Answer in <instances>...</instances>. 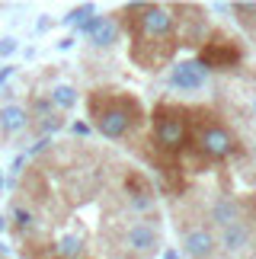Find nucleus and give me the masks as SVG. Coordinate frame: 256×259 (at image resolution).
Segmentation results:
<instances>
[{"instance_id":"f257e3e1","label":"nucleus","mask_w":256,"mask_h":259,"mask_svg":"<svg viewBox=\"0 0 256 259\" xmlns=\"http://www.w3.org/2000/svg\"><path fill=\"white\" fill-rule=\"evenodd\" d=\"M237 154H240L237 132H234L211 106H192L189 109V147L183 151L180 163L189 160L192 173H199L205 166L224 163Z\"/></svg>"},{"instance_id":"f03ea898","label":"nucleus","mask_w":256,"mask_h":259,"mask_svg":"<svg viewBox=\"0 0 256 259\" xmlns=\"http://www.w3.org/2000/svg\"><path fill=\"white\" fill-rule=\"evenodd\" d=\"M87 112H90L93 128L109 141L132 138L144 125V109L138 96L125 90H93L87 96Z\"/></svg>"},{"instance_id":"7ed1b4c3","label":"nucleus","mask_w":256,"mask_h":259,"mask_svg":"<svg viewBox=\"0 0 256 259\" xmlns=\"http://www.w3.org/2000/svg\"><path fill=\"white\" fill-rule=\"evenodd\" d=\"M154 154L170 157V160H180L183 151L189 147V106L180 103H163L154 106L151 112V138H147Z\"/></svg>"},{"instance_id":"20e7f679","label":"nucleus","mask_w":256,"mask_h":259,"mask_svg":"<svg viewBox=\"0 0 256 259\" xmlns=\"http://www.w3.org/2000/svg\"><path fill=\"white\" fill-rule=\"evenodd\" d=\"M132 42H176L173 10L163 4H144L141 19L132 29Z\"/></svg>"},{"instance_id":"39448f33","label":"nucleus","mask_w":256,"mask_h":259,"mask_svg":"<svg viewBox=\"0 0 256 259\" xmlns=\"http://www.w3.org/2000/svg\"><path fill=\"white\" fill-rule=\"evenodd\" d=\"M122 246H125V253L135 256V259H151L160 250V221H157V211L128 224L125 234H122Z\"/></svg>"},{"instance_id":"423d86ee","label":"nucleus","mask_w":256,"mask_h":259,"mask_svg":"<svg viewBox=\"0 0 256 259\" xmlns=\"http://www.w3.org/2000/svg\"><path fill=\"white\" fill-rule=\"evenodd\" d=\"M205 71H228V67L243 61V45L237 38H228L224 32H215L211 38H205L199 58H195Z\"/></svg>"},{"instance_id":"0eeeda50","label":"nucleus","mask_w":256,"mask_h":259,"mask_svg":"<svg viewBox=\"0 0 256 259\" xmlns=\"http://www.w3.org/2000/svg\"><path fill=\"white\" fill-rule=\"evenodd\" d=\"M176 231H180V240H183V253L189 259H215L218 256V234L205 221L186 224L176 218Z\"/></svg>"},{"instance_id":"6e6552de","label":"nucleus","mask_w":256,"mask_h":259,"mask_svg":"<svg viewBox=\"0 0 256 259\" xmlns=\"http://www.w3.org/2000/svg\"><path fill=\"white\" fill-rule=\"evenodd\" d=\"M170 10H173V23H176V45H186V48L202 45L205 32H208V19L202 16L205 10L195 4H180Z\"/></svg>"},{"instance_id":"1a4fd4ad","label":"nucleus","mask_w":256,"mask_h":259,"mask_svg":"<svg viewBox=\"0 0 256 259\" xmlns=\"http://www.w3.org/2000/svg\"><path fill=\"white\" fill-rule=\"evenodd\" d=\"M125 205L132 208L135 214H154V205H157V195H154V186L141 170H132L128 166L125 173Z\"/></svg>"},{"instance_id":"9d476101","label":"nucleus","mask_w":256,"mask_h":259,"mask_svg":"<svg viewBox=\"0 0 256 259\" xmlns=\"http://www.w3.org/2000/svg\"><path fill=\"white\" fill-rule=\"evenodd\" d=\"M208 221H211V227H218V231L234 224V221H247V218H243V198L231 195V192L215 195L211 205H208Z\"/></svg>"},{"instance_id":"9b49d317","label":"nucleus","mask_w":256,"mask_h":259,"mask_svg":"<svg viewBox=\"0 0 256 259\" xmlns=\"http://www.w3.org/2000/svg\"><path fill=\"white\" fill-rule=\"evenodd\" d=\"M77 32L87 35L96 48H109L119 42V23H115V16H90L83 26H77Z\"/></svg>"},{"instance_id":"f8f14e48","label":"nucleus","mask_w":256,"mask_h":259,"mask_svg":"<svg viewBox=\"0 0 256 259\" xmlns=\"http://www.w3.org/2000/svg\"><path fill=\"white\" fill-rule=\"evenodd\" d=\"M205 67L195 61V58H189V61H180L173 64L170 71V87L173 90H183V93H192V90H202L205 87Z\"/></svg>"},{"instance_id":"ddd939ff","label":"nucleus","mask_w":256,"mask_h":259,"mask_svg":"<svg viewBox=\"0 0 256 259\" xmlns=\"http://www.w3.org/2000/svg\"><path fill=\"white\" fill-rule=\"evenodd\" d=\"M250 237H253V227L247 221H234L218 231V246L224 253H240L243 246H250Z\"/></svg>"},{"instance_id":"4468645a","label":"nucleus","mask_w":256,"mask_h":259,"mask_svg":"<svg viewBox=\"0 0 256 259\" xmlns=\"http://www.w3.org/2000/svg\"><path fill=\"white\" fill-rule=\"evenodd\" d=\"M29 122H32V115L19 103H7L0 109V135H19V132L29 128Z\"/></svg>"},{"instance_id":"2eb2a0df","label":"nucleus","mask_w":256,"mask_h":259,"mask_svg":"<svg viewBox=\"0 0 256 259\" xmlns=\"http://www.w3.org/2000/svg\"><path fill=\"white\" fill-rule=\"evenodd\" d=\"M48 99H52L55 109H74V106H77V90H74L71 83H58Z\"/></svg>"},{"instance_id":"dca6fc26","label":"nucleus","mask_w":256,"mask_h":259,"mask_svg":"<svg viewBox=\"0 0 256 259\" xmlns=\"http://www.w3.org/2000/svg\"><path fill=\"white\" fill-rule=\"evenodd\" d=\"M90 16H96V10H93V4H80V7H74L71 13L64 16V23L67 26H83Z\"/></svg>"},{"instance_id":"f3484780","label":"nucleus","mask_w":256,"mask_h":259,"mask_svg":"<svg viewBox=\"0 0 256 259\" xmlns=\"http://www.w3.org/2000/svg\"><path fill=\"white\" fill-rule=\"evenodd\" d=\"M48 115H55L52 99L48 96H32V118L38 122V118H48Z\"/></svg>"},{"instance_id":"a211bd4d","label":"nucleus","mask_w":256,"mask_h":259,"mask_svg":"<svg viewBox=\"0 0 256 259\" xmlns=\"http://www.w3.org/2000/svg\"><path fill=\"white\" fill-rule=\"evenodd\" d=\"M58 128H64V118H61V112H55V115H48V118H38V122H35V132H38V135H52V132H58Z\"/></svg>"},{"instance_id":"6ab92c4d","label":"nucleus","mask_w":256,"mask_h":259,"mask_svg":"<svg viewBox=\"0 0 256 259\" xmlns=\"http://www.w3.org/2000/svg\"><path fill=\"white\" fill-rule=\"evenodd\" d=\"M243 218H247L250 227H256V192L243 198Z\"/></svg>"},{"instance_id":"aec40b11","label":"nucleus","mask_w":256,"mask_h":259,"mask_svg":"<svg viewBox=\"0 0 256 259\" xmlns=\"http://www.w3.org/2000/svg\"><path fill=\"white\" fill-rule=\"evenodd\" d=\"M16 52V38H0V58H10V55H13Z\"/></svg>"},{"instance_id":"412c9836","label":"nucleus","mask_w":256,"mask_h":259,"mask_svg":"<svg viewBox=\"0 0 256 259\" xmlns=\"http://www.w3.org/2000/svg\"><path fill=\"white\" fill-rule=\"evenodd\" d=\"M10 74H13V64H4V67H0V83H4Z\"/></svg>"},{"instance_id":"4be33fe9","label":"nucleus","mask_w":256,"mask_h":259,"mask_svg":"<svg viewBox=\"0 0 256 259\" xmlns=\"http://www.w3.org/2000/svg\"><path fill=\"white\" fill-rule=\"evenodd\" d=\"M87 132H90V128H87L83 122H77V125H74V135H87Z\"/></svg>"},{"instance_id":"5701e85b","label":"nucleus","mask_w":256,"mask_h":259,"mask_svg":"<svg viewBox=\"0 0 256 259\" xmlns=\"http://www.w3.org/2000/svg\"><path fill=\"white\" fill-rule=\"evenodd\" d=\"M163 259H183V256L176 253V250H166V253H163Z\"/></svg>"},{"instance_id":"b1692460","label":"nucleus","mask_w":256,"mask_h":259,"mask_svg":"<svg viewBox=\"0 0 256 259\" xmlns=\"http://www.w3.org/2000/svg\"><path fill=\"white\" fill-rule=\"evenodd\" d=\"M0 231H7V218H0Z\"/></svg>"},{"instance_id":"393cba45","label":"nucleus","mask_w":256,"mask_h":259,"mask_svg":"<svg viewBox=\"0 0 256 259\" xmlns=\"http://www.w3.org/2000/svg\"><path fill=\"white\" fill-rule=\"evenodd\" d=\"M250 109H253V115H256V93H253V103H250Z\"/></svg>"},{"instance_id":"a878e982","label":"nucleus","mask_w":256,"mask_h":259,"mask_svg":"<svg viewBox=\"0 0 256 259\" xmlns=\"http://www.w3.org/2000/svg\"><path fill=\"white\" fill-rule=\"evenodd\" d=\"M250 243H253V246H256V227H253V237H250Z\"/></svg>"},{"instance_id":"bb28decb","label":"nucleus","mask_w":256,"mask_h":259,"mask_svg":"<svg viewBox=\"0 0 256 259\" xmlns=\"http://www.w3.org/2000/svg\"><path fill=\"white\" fill-rule=\"evenodd\" d=\"M0 186H4V176H0Z\"/></svg>"},{"instance_id":"cd10ccee","label":"nucleus","mask_w":256,"mask_h":259,"mask_svg":"<svg viewBox=\"0 0 256 259\" xmlns=\"http://www.w3.org/2000/svg\"><path fill=\"white\" fill-rule=\"evenodd\" d=\"M253 151H256V144H253Z\"/></svg>"}]
</instances>
